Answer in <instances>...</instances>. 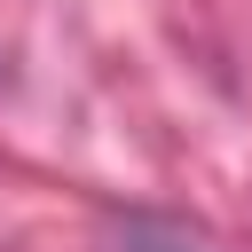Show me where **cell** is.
Listing matches in <instances>:
<instances>
[]
</instances>
